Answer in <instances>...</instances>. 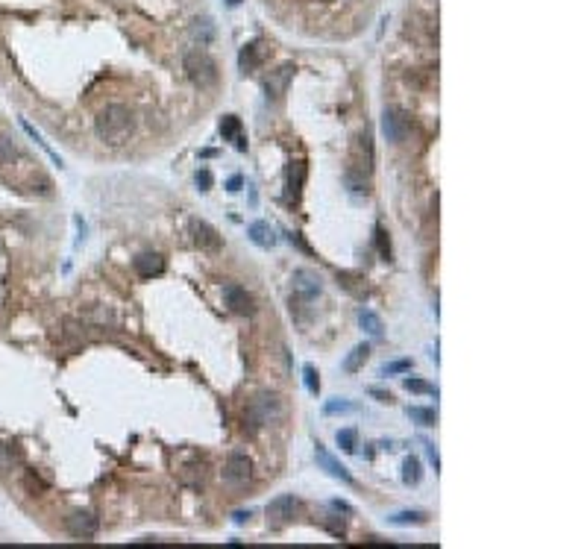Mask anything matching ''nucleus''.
<instances>
[{
  "mask_svg": "<svg viewBox=\"0 0 587 549\" xmlns=\"http://www.w3.org/2000/svg\"><path fill=\"white\" fill-rule=\"evenodd\" d=\"M94 130H97V135H100L103 141L118 144L121 139H127L130 130H132V115H130V109L121 106V103L106 106V109L97 115Z\"/></svg>",
  "mask_w": 587,
  "mask_h": 549,
  "instance_id": "f257e3e1",
  "label": "nucleus"
},
{
  "mask_svg": "<svg viewBox=\"0 0 587 549\" xmlns=\"http://www.w3.org/2000/svg\"><path fill=\"white\" fill-rule=\"evenodd\" d=\"M223 303H227L229 311H235V315H253V311H256L253 294H249L247 288H241L238 282H227V285H223Z\"/></svg>",
  "mask_w": 587,
  "mask_h": 549,
  "instance_id": "1a4fd4ad",
  "label": "nucleus"
},
{
  "mask_svg": "<svg viewBox=\"0 0 587 549\" xmlns=\"http://www.w3.org/2000/svg\"><path fill=\"white\" fill-rule=\"evenodd\" d=\"M197 189L200 191H209L211 189V173L203 168V171H197Z\"/></svg>",
  "mask_w": 587,
  "mask_h": 549,
  "instance_id": "473e14b6",
  "label": "nucleus"
},
{
  "mask_svg": "<svg viewBox=\"0 0 587 549\" xmlns=\"http://www.w3.org/2000/svg\"><path fill=\"white\" fill-rule=\"evenodd\" d=\"M329 508H335V511H347V514H353V505H349V503H341V499H332Z\"/></svg>",
  "mask_w": 587,
  "mask_h": 549,
  "instance_id": "58836bf2",
  "label": "nucleus"
},
{
  "mask_svg": "<svg viewBox=\"0 0 587 549\" xmlns=\"http://www.w3.org/2000/svg\"><path fill=\"white\" fill-rule=\"evenodd\" d=\"M315 458H317V464H320L323 470H326V473H329L332 479H338V482L349 485V488H353V485H356L353 473H349V470H347V467L341 464V461L335 458V455H332V453H329V449L323 446V444H317V446H315Z\"/></svg>",
  "mask_w": 587,
  "mask_h": 549,
  "instance_id": "9d476101",
  "label": "nucleus"
},
{
  "mask_svg": "<svg viewBox=\"0 0 587 549\" xmlns=\"http://www.w3.org/2000/svg\"><path fill=\"white\" fill-rule=\"evenodd\" d=\"M426 458H429L432 464H435V470L441 467V458H438V449H435V444H426Z\"/></svg>",
  "mask_w": 587,
  "mask_h": 549,
  "instance_id": "f704fd0d",
  "label": "nucleus"
},
{
  "mask_svg": "<svg viewBox=\"0 0 587 549\" xmlns=\"http://www.w3.org/2000/svg\"><path fill=\"white\" fill-rule=\"evenodd\" d=\"M227 3H229V6H238V3H241V0H227Z\"/></svg>",
  "mask_w": 587,
  "mask_h": 549,
  "instance_id": "ea45409f",
  "label": "nucleus"
},
{
  "mask_svg": "<svg viewBox=\"0 0 587 549\" xmlns=\"http://www.w3.org/2000/svg\"><path fill=\"white\" fill-rule=\"evenodd\" d=\"M291 285H294V297H291V299H297V303H311V299H315V297L323 291L317 273H311V270H306V268L294 270Z\"/></svg>",
  "mask_w": 587,
  "mask_h": 549,
  "instance_id": "423d86ee",
  "label": "nucleus"
},
{
  "mask_svg": "<svg viewBox=\"0 0 587 549\" xmlns=\"http://www.w3.org/2000/svg\"><path fill=\"white\" fill-rule=\"evenodd\" d=\"M370 397H376L379 403H394V397L388 391H382V388H370Z\"/></svg>",
  "mask_w": 587,
  "mask_h": 549,
  "instance_id": "e433bc0d",
  "label": "nucleus"
},
{
  "mask_svg": "<svg viewBox=\"0 0 587 549\" xmlns=\"http://www.w3.org/2000/svg\"><path fill=\"white\" fill-rule=\"evenodd\" d=\"M12 464H15V455H12V449L6 444H0V473H9Z\"/></svg>",
  "mask_w": 587,
  "mask_h": 549,
  "instance_id": "2f4dec72",
  "label": "nucleus"
},
{
  "mask_svg": "<svg viewBox=\"0 0 587 549\" xmlns=\"http://www.w3.org/2000/svg\"><path fill=\"white\" fill-rule=\"evenodd\" d=\"M303 182H306V165L303 162H294L291 171H288V194L297 200L299 191H303Z\"/></svg>",
  "mask_w": 587,
  "mask_h": 549,
  "instance_id": "4be33fe9",
  "label": "nucleus"
},
{
  "mask_svg": "<svg viewBox=\"0 0 587 549\" xmlns=\"http://www.w3.org/2000/svg\"><path fill=\"white\" fill-rule=\"evenodd\" d=\"M288 241H291V244H297L299 250H303V253H311V250H308V244H306L303 238H299V232H288Z\"/></svg>",
  "mask_w": 587,
  "mask_h": 549,
  "instance_id": "4c0bfd02",
  "label": "nucleus"
},
{
  "mask_svg": "<svg viewBox=\"0 0 587 549\" xmlns=\"http://www.w3.org/2000/svg\"><path fill=\"white\" fill-rule=\"evenodd\" d=\"M358 406L349 403V399H329L326 406H323V415L332 417V415H356Z\"/></svg>",
  "mask_w": 587,
  "mask_h": 549,
  "instance_id": "b1692460",
  "label": "nucleus"
},
{
  "mask_svg": "<svg viewBox=\"0 0 587 549\" xmlns=\"http://www.w3.org/2000/svg\"><path fill=\"white\" fill-rule=\"evenodd\" d=\"M220 135H223V141H238L241 139V118L238 115H223L220 118Z\"/></svg>",
  "mask_w": 587,
  "mask_h": 549,
  "instance_id": "412c9836",
  "label": "nucleus"
},
{
  "mask_svg": "<svg viewBox=\"0 0 587 549\" xmlns=\"http://www.w3.org/2000/svg\"><path fill=\"white\" fill-rule=\"evenodd\" d=\"M241 185H244V177L235 173V177H229V182H227V191H241Z\"/></svg>",
  "mask_w": 587,
  "mask_h": 549,
  "instance_id": "c9c22d12",
  "label": "nucleus"
},
{
  "mask_svg": "<svg viewBox=\"0 0 587 549\" xmlns=\"http://www.w3.org/2000/svg\"><path fill=\"white\" fill-rule=\"evenodd\" d=\"M367 358H370V344H358V347H353L347 353V358L341 361V367H344V373H358L361 367H365Z\"/></svg>",
  "mask_w": 587,
  "mask_h": 549,
  "instance_id": "dca6fc26",
  "label": "nucleus"
},
{
  "mask_svg": "<svg viewBox=\"0 0 587 549\" xmlns=\"http://www.w3.org/2000/svg\"><path fill=\"white\" fill-rule=\"evenodd\" d=\"M347 185H349V191L353 194H367V182H365V173H358L356 171H347Z\"/></svg>",
  "mask_w": 587,
  "mask_h": 549,
  "instance_id": "c756f323",
  "label": "nucleus"
},
{
  "mask_svg": "<svg viewBox=\"0 0 587 549\" xmlns=\"http://www.w3.org/2000/svg\"><path fill=\"white\" fill-rule=\"evenodd\" d=\"M182 71L194 85H200V89H211V85L218 82V62L200 47L189 50V53L182 56Z\"/></svg>",
  "mask_w": 587,
  "mask_h": 549,
  "instance_id": "f03ea898",
  "label": "nucleus"
},
{
  "mask_svg": "<svg viewBox=\"0 0 587 549\" xmlns=\"http://www.w3.org/2000/svg\"><path fill=\"white\" fill-rule=\"evenodd\" d=\"M303 382H306V391L308 394H320V379H317V370L315 365H303Z\"/></svg>",
  "mask_w": 587,
  "mask_h": 549,
  "instance_id": "c85d7f7f",
  "label": "nucleus"
},
{
  "mask_svg": "<svg viewBox=\"0 0 587 549\" xmlns=\"http://www.w3.org/2000/svg\"><path fill=\"white\" fill-rule=\"evenodd\" d=\"M194 241L203 247V250H220V235L215 227H209L206 220H197L194 223Z\"/></svg>",
  "mask_w": 587,
  "mask_h": 549,
  "instance_id": "2eb2a0df",
  "label": "nucleus"
},
{
  "mask_svg": "<svg viewBox=\"0 0 587 549\" xmlns=\"http://www.w3.org/2000/svg\"><path fill=\"white\" fill-rule=\"evenodd\" d=\"M189 33H191V42H194V44H200V47H209L211 42H215L218 27H215V21H211L209 15H200V18H194V21H191Z\"/></svg>",
  "mask_w": 587,
  "mask_h": 549,
  "instance_id": "ddd939ff",
  "label": "nucleus"
},
{
  "mask_svg": "<svg viewBox=\"0 0 587 549\" xmlns=\"http://www.w3.org/2000/svg\"><path fill=\"white\" fill-rule=\"evenodd\" d=\"M358 323H361V329H365L367 335H373V338H382V320H379L376 311L361 308L358 311Z\"/></svg>",
  "mask_w": 587,
  "mask_h": 549,
  "instance_id": "aec40b11",
  "label": "nucleus"
},
{
  "mask_svg": "<svg viewBox=\"0 0 587 549\" xmlns=\"http://www.w3.org/2000/svg\"><path fill=\"white\" fill-rule=\"evenodd\" d=\"M132 268H135V273H139L141 279L161 277V273H165V256H161V253H139L132 259Z\"/></svg>",
  "mask_w": 587,
  "mask_h": 549,
  "instance_id": "9b49d317",
  "label": "nucleus"
},
{
  "mask_svg": "<svg viewBox=\"0 0 587 549\" xmlns=\"http://www.w3.org/2000/svg\"><path fill=\"white\" fill-rule=\"evenodd\" d=\"M408 417L414 420V423H420V426H435V423H438V411H435V408H423V406H411L408 408Z\"/></svg>",
  "mask_w": 587,
  "mask_h": 549,
  "instance_id": "5701e85b",
  "label": "nucleus"
},
{
  "mask_svg": "<svg viewBox=\"0 0 587 549\" xmlns=\"http://www.w3.org/2000/svg\"><path fill=\"white\" fill-rule=\"evenodd\" d=\"M97 529H100V523L91 511H73V514L65 517V532L77 541H91L97 534Z\"/></svg>",
  "mask_w": 587,
  "mask_h": 549,
  "instance_id": "39448f33",
  "label": "nucleus"
},
{
  "mask_svg": "<svg viewBox=\"0 0 587 549\" xmlns=\"http://www.w3.org/2000/svg\"><path fill=\"white\" fill-rule=\"evenodd\" d=\"M403 388L405 391H414V394H435V397H438V388H435V385L423 382V379H414V376H405L403 379Z\"/></svg>",
  "mask_w": 587,
  "mask_h": 549,
  "instance_id": "bb28decb",
  "label": "nucleus"
},
{
  "mask_svg": "<svg viewBox=\"0 0 587 549\" xmlns=\"http://www.w3.org/2000/svg\"><path fill=\"white\" fill-rule=\"evenodd\" d=\"M376 244H379V253L385 261H391V244H388V232L382 227H376Z\"/></svg>",
  "mask_w": 587,
  "mask_h": 549,
  "instance_id": "7c9ffc66",
  "label": "nucleus"
},
{
  "mask_svg": "<svg viewBox=\"0 0 587 549\" xmlns=\"http://www.w3.org/2000/svg\"><path fill=\"white\" fill-rule=\"evenodd\" d=\"M247 235H249V241H253L256 247H261V250L277 247V232H273V227L268 220H253V223H249V229H247Z\"/></svg>",
  "mask_w": 587,
  "mask_h": 549,
  "instance_id": "4468645a",
  "label": "nucleus"
},
{
  "mask_svg": "<svg viewBox=\"0 0 587 549\" xmlns=\"http://www.w3.org/2000/svg\"><path fill=\"white\" fill-rule=\"evenodd\" d=\"M249 517H253V511H249V508L247 511H232V523H238V526H244Z\"/></svg>",
  "mask_w": 587,
  "mask_h": 549,
  "instance_id": "72a5a7b5",
  "label": "nucleus"
},
{
  "mask_svg": "<svg viewBox=\"0 0 587 549\" xmlns=\"http://www.w3.org/2000/svg\"><path fill=\"white\" fill-rule=\"evenodd\" d=\"M21 127H24V132H27V135H30V139H33L35 144H39V147L44 150V153H47V156H50V159H53V162H56V165L62 168V156H56V153H53V150H50V147H47V141L42 139V135H39V132H35V130L30 127V123H27V121H21Z\"/></svg>",
  "mask_w": 587,
  "mask_h": 549,
  "instance_id": "a878e982",
  "label": "nucleus"
},
{
  "mask_svg": "<svg viewBox=\"0 0 587 549\" xmlns=\"http://www.w3.org/2000/svg\"><path fill=\"white\" fill-rule=\"evenodd\" d=\"M411 367V358H396V361H388V365H382V376H396V373H408Z\"/></svg>",
  "mask_w": 587,
  "mask_h": 549,
  "instance_id": "cd10ccee",
  "label": "nucleus"
},
{
  "mask_svg": "<svg viewBox=\"0 0 587 549\" xmlns=\"http://www.w3.org/2000/svg\"><path fill=\"white\" fill-rule=\"evenodd\" d=\"M259 42H249V44H244V50H241V56H238V65H241V71L247 73V71H256L259 65H261V53H259Z\"/></svg>",
  "mask_w": 587,
  "mask_h": 549,
  "instance_id": "a211bd4d",
  "label": "nucleus"
},
{
  "mask_svg": "<svg viewBox=\"0 0 587 549\" xmlns=\"http://www.w3.org/2000/svg\"><path fill=\"white\" fill-rule=\"evenodd\" d=\"M294 65H282V68H277L270 73V77L265 80V94H268V100H279L285 92H288V82H291V77H294Z\"/></svg>",
  "mask_w": 587,
  "mask_h": 549,
  "instance_id": "f8f14e48",
  "label": "nucleus"
},
{
  "mask_svg": "<svg viewBox=\"0 0 587 549\" xmlns=\"http://www.w3.org/2000/svg\"><path fill=\"white\" fill-rule=\"evenodd\" d=\"M382 132L391 144H403L408 139V118L403 109H385L382 112Z\"/></svg>",
  "mask_w": 587,
  "mask_h": 549,
  "instance_id": "6e6552de",
  "label": "nucleus"
},
{
  "mask_svg": "<svg viewBox=\"0 0 587 549\" xmlns=\"http://www.w3.org/2000/svg\"><path fill=\"white\" fill-rule=\"evenodd\" d=\"M282 399H279V394H273V391H261V394H256L253 399H249V408H247V417H249V423H253L256 429H261V426H270V423H277L279 417H282Z\"/></svg>",
  "mask_w": 587,
  "mask_h": 549,
  "instance_id": "7ed1b4c3",
  "label": "nucleus"
},
{
  "mask_svg": "<svg viewBox=\"0 0 587 549\" xmlns=\"http://www.w3.org/2000/svg\"><path fill=\"white\" fill-rule=\"evenodd\" d=\"M338 446L344 449V453H356V446H358V432L356 429H338Z\"/></svg>",
  "mask_w": 587,
  "mask_h": 549,
  "instance_id": "393cba45",
  "label": "nucleus"
},
{
  "mask_svg": "<svg viewBox=\"0 0 587 549\" xmlns=\"http://www.w3.org/2000/svg\"><path fill=\"white\" fill-rule=\"evenodd\" d=\"M253 476V458H249L244 449H232L227 464H223V482L232 485V488H241Z\"/></svg>",
  "mask_w": 587,
  "mask_h": 549,
  "instance_id": "20e7f679",
  "label": "nucleus"
},
{
  "mask_svg": "<svg viewBox=\"0 0 587 549\" xmlns=\"http://www.w3.org/2000/svg\"><path fill=\"white\" fill-rule=\"evenodd\" d=\"M420 479H423V464H420V458L408 455V458L403 461V482L408 485V488H414V485H420Z\"/></svg>",
  "mask_w": 587,
  "mask_h": 549,
  "instance_id": "6ab92c4d",
  "label": "nucleus"
},
{
  "mask_svg": "<svg viewBox=\"0 0 587 549\" xmlns=\"http://www.w3.org/2000/svg\"><path fill=\"white\" fill-rule=\"evenodd\" d=\"M429 520L426 511H417V508H405V511H396V514L388 517L391 526H423Z\"/></svg>",
  "mask_w": 587,
  "mask_h": 549,
  "instance_id": "f3484780",
  "label": "nucleus"
},
{
  "mask_svg": "<svg viewBox=\"0 0 587 549\" xmlns=\"http://www.w3.org/2000/svg\"><path fill=\"white\" fill-rule=\"evenodd\" d=\"M294 511H297V496L294 494H279L277 499H270V505H268V526H273V529L288 526Z\"/></svg>",
  "mask_w": 587,
  "mask_h": 549,
  "instance_id": "0eeeda50",
  "label": "nucleus"
}]
</instances>
